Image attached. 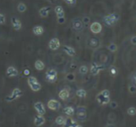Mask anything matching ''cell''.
<instances>
[{
	"instance_id": "obj_1",
	"label": "cell",
	"mask_w": 136,
	"mask_h": 127,
	"mask_svg": "<svg viewBox=\"0 0 136 127\" xmlns=\"http://www.w3.org/2000/svg\"><path fill=\"white\" fill-rule=\"evenodd\" d=\"M119 15L117 13H111V14L105 16L104 20V22L107 24V26H113L119 20Z\"/></svg>"
},
{
	"instance_id": "obj_2",
	"label": "cell",
	"mask_w": 136,
	"mask_h": 127,
	"mask_svg": "<svg viewBox=\"0 0 136 127\" xmlns=\"http://www.w3.org/2000/svg\"><path fill=\"white\" fill-rule=\"evenodd\" d=\"M21 95H22V91H21L20 89L15 88L14 90L13 91L11 95L9 96V97H7L6 100L10 102V101H12V100H14V99H16L19 98V97H21Z\"/></svg>"
},
{
	"instance_id": "obj_3",
	"label": "cell",
	"mask_w": 136,
	"mask_h": 127,
	"mask_svg": "<svg viewBox=\"0 0 136 127\" xmlns=\"http://www.w3.org/2000/svg\"><path fill=\"white\" fill-rule=\"evenodd\" d=\"M57 73L54 69H49L47 72H46V80H47L49 82H54L57 79Z\"/></svg>"
},
{
	"instance_id": "obj_4",
	"label": "cell",
	"mask_w": 136,
	"mask_h": 127,
	"mask_svg": "<svg viewBox=\"0 0 136 127\" xmlns=\"http://www.w3.org/2000/svg\"><path fill=\"white\" fill-rule=\"evenodd\" d=\"M90 30L93 33H100V32L102 31V26L101 24L97 22V21H96V22H93L92 24H91L90 26Z\"/></svg>"
},
{
	"instance_id": "obj_5",
	"label": "cell",
	"mask_w": 136,
	"mask_h": 127,
	"mask_svg": "<svg viewBox=\"0 0 136 127\" xmlns=\"http://www.w3.org/2000/svg\"><path fill=\"white\" fill-rule=\"evenodd\" d=\"M60 107H61V103H60L58 101L55 100V99H51V100H50L48 102V107L50 108V110H57L59 109Z\"/></svg>"
},
{
	"instance_id": "obj_6",
	"label": "cell",
	"mask_w": 136,
	"mask_h": 127,
	"mask_svg": "<svg viewBox=\"0 0 136 127\" xmlns=\"http://www.w3.org/2000/svg\"><path fill=\"white\" fill-rule=\"evenodd\" d=\"M34 108L37 110V112L40 115H44L45 114V109L44 107V105L42 104V102H37L34 104Z\"/></svg>"
},
{
	"instance_id": "obj_7",
	"label": "cell",
	"mask_w": 136,
	"mask_h": 127,
	"mask_svg": "<svg viewBox=\"0 0 136 127\" xmlns=\"http://www.w3.org/2000/svg\"><path fill=\"white\" fill-rule=\"evenodd\" d=\"M60 45V40L57 38H53L49 43V47H50L52 50H57L59 48Z\"/></svg>"
},
{
	"instance_id": "obj_8",
	"label": "cell",
	"mask_w": 136,
	"mask_h": 127,
	"mask_svg": "<svg viewBox=\"0 0 136 127\" xmlns=\"http://www.w3.org/2000/svg\"><path fill=\"white\" fill-rule=\"evenodd\" d=\"M45 123V118L42 115H37L34 118V124L36 126H41Z\"/></svg>"
},
{
	"instance_id": "obj_9",
	"label": "cell",
	"mask_w": 136,
	"mask_h": 127,
	"mask_svg": "<svg viewBox=\"0 0 136 127\" xmlns=\"http://www.w3.org/2000/svg\"><path fill=\"white\" fill-rule=\"evenodd\" d=\"M97 101L100 104L104 105V104H107L108 102H110V99H109V97H104L100 94H99L97 95Z\"/></svg>"
},
{
	"instance_id": "obj_10",
	"label": "cell",
	"mask_w": 136,
	"mask_h": 127,
	"mask_svg": "<svg viewBox=\"0 0 136 127\" xmlns=\"http://www.w3.org/2000/svg\"><path fill=\"white\" fill-rule=\"evenodd\" d=\"M18 70L14 67H9L7 70V75L9 77H14L16 75H18Z\"/></svg>"
},
{
	"instance_id": "obj_11",
	"label": "cell",
	"mask_w": 136,
	"mask_h": 127,
	"mask_svg": "<svg viewBox=\"0 0 136 127\" xmlns=\"http://www.w3.org/2000/svg\"><path fill=\"white\" fill-rule=\"evenodd\" d=\"M11 23L13 26V28L15 29V30H19L21 27V21L17 19L16 18H11Z\"/></svg>"
},
{
	"instance_id": "obj_12",
	"label": "cell",
	"mask_w": 136,
	"mask_h": 127,
	"mask_svg": "<svg viewBox=\"0 0 136 127\" xmlns=\"http://www.w3.org/2000/svg\"><path fill=\"white\" fill-rule=\"evenodd\" d=\"M103 68H104V67H103L102 66H99L96 64H92V66H91V72H92V75H96L99 73V72L101 71Z\"/></svg>"
},
{
	"instance_id": "obj_13",
	"label": "cell",
	"mask_w": 136,
	"mask_h": 127,
	"mask_svg": "<svg viewBox=\"0 0 136 127\" xmlns=\"http://www.w3.org/2000/svg\"><path fill=\"white\" fill-rule=\"evenodd\" d=\"M77 117L83 120L86 118V110L84 107H79L77 110Z\"/></svg>"
},
{
	"instance_id": "obj_14",
	"label": "cell",
	"mask_w": 136,
	"mask_h": 127,
	"mask_svg": "<svg viewBox=\"0 0 136 127\" xmlns=\"http://www.w3.org/2000/svg\"><path fill=\"white\" fill-rule=\"evenodd\" d=\"M64 51L65 53H66L68 55L70 56H75L76 52H75V49L72 47H69V46H67V45H64Z\"/></svg>"
},
{
	"instance_id": "obj_15",
	"label": "cell",
	"mask_w": 136,
	"mask_h": 127,
	"mask_svg": "<svg viewBox=\"0 0 136 127\" xmlns=\"http://www.w3.org/2000/svg\"><path fill=\"white\" fill-rule=\"evenodd\" d=\"M63 125L64 127H75L77 126V123L71 118H67V119H65Z\"/></svg>"
},
{
	"instance_id": "obj_16",
	"label": "cell",
	"mask_w": 136,
	"mask_h": 127,
	"mask_svg": "<svg viewBox=\"0 0 136 127\" xmlns=\"http://www.w3.org/2000/svg\"><path fill=\"white\" fill-rule=\"evenodd\" d=\"M69 96V92L65 89H63L59 92V97L61 98L62 100H66Z\"/></svg>"
},
{
	"instance_id": "obj_17",
	"label": "cell",
	"mask_w": 136,
	"mask_h": 127,
	"mask_svg": "<svg viewBox=\"0 0 136 127\" xmlns=\"http://www.w3.org/2000/svg\"><path fill=\"white\" fill-rule=\"evenodd\" d=\"M33 32H34V33L35 35L39 36V35H42L43 33V32H44V29H43L42 26H37L34 27V29H33Z\"/></svg>"
},
{
	"instance_id": "obj_18",
	"label": "cell",
	"mask_w": 136,
	"mask_h": 127,
	"mask_svg": "<svg viewBox=\"0 0 136 127\" xmlns=\"http://www.w3.org/2000/svg\"><path fill=\"white\" fill-rule=\"evenodd\" d=\"M50 7H43L39 10V13L41 15V17L45 18L49 15V12H50Z\"/></svg>"
},
{
	"instance_id": "obj_19",
	"label": "cell",
	"mask_w": 136,
	"mask_h": 127,
	"mask_svg": "<svg viewBox=\"0 0 136 127\" xmlns=\"http://www.w3.org/2000/svg\"><path fill=\"white\" fill-rule=\"evenodd\" d=\"M35 67H36L37 70H38V71H41V70H43L45 67V64L42 61V60H37L36 62H35Z\"/></svg>"
},
{
	"instance_id": "obj_20",
	"label": "cell",
	"mask_w": 136,
	"mask_h": 127,
	"mask_svg": "<svg viewBox=\"0 0 136 127\" xmlns=\"http://www.w3.org/2000/svg\"><path fill=\"white\" fill-rule=\"evenodd\" d=\"M64 113L68 116H72L74 114V109L71 107H67L64 109Z\"/></svg>"
},
{
	"instance_id": "obj_21",
	"label": "cell",
	"mask_w": 136,
	"mask_h": 127,
	"mask_svg": "<svg viewBox=\"0 0 136 127\" xmlns=\"http://www.w3.org/2000/svg\"><path fill=\"white\" fill-rule=\"evenodd\" d=\"M73 27H74V29H77V30H80V29L83 28L82 21H80L79 20L75 21L74 22H73Z\"/></svg>"
},
{
	"instance_id": "obj_22",
	"label": "cell",
	"mask_w": 136,
	"mask_h": 127,
	"mask_svg": "<svg viewBox=\"0 0 136 127\" xmlns=\"http://www.w3.org/2000/svg\"><path fill=\"white\" fill-rule=\"evenodd\" d=\"M29 87L32 89V91H38L40 89L42 88V86H41V84L38 82L34 83V84H32L31 86H29Z\"/></svg>"
},
{
	"instance_id": "obj_23",
	"label": "cell",
	"mask_w": 136,
	"mask_h": 127,
	"mask_svg": "<svg viewBox=\"0 0 136 127\" xmlns=\"http://www.w3.org/2000/svg\"><path fill=\"white\" fill-rule=\"evenodd\" d=\"M77 95L80 98H84L87 95V92L84 89H80V90L77 91Z\"/></svg>"
},
{
	"instance_id": "obj_24",
	"label": "cell",
	"mask_w": 136,
	"mask_h": 127,
	"mask_svg": "<svg viewBox=\"0 0 136 127\" xmlns=\"http://www.w3.org/2000/svg\"><path fill=\"white\" fill-rule=\"evenodd\" d=\"M79 72H80V74H82V75H85L88 73V67L85 66V65H82L80 67V69H79Z\"/></svg>"
},
{
	"instance_id": "obj_25",
	"label": "cell",
	"mask_w": 136,
	"mask_h": 127,
	"mask_svg": "<svg viewBox=\"0 0 136 127\" xmlns=\"http://www.w3.org/2000/svg\"><path fill=\"white\" fill-rule=\"evenodd\" d=\"M26 10V6L24 3H22V2H21V3H19L18 5V10L21 13L22 12H25Z\"/></svg>"
},
{
	"instance_id": "obj_26",
	"label": "cell",
	"mask_w": 136,
	"mask_h": 127,
	"mask_svg": "<svg viewBox=\"0 0 136 127\" xmlns=\"http://www.w3.org/2000/svg\"><path fill=\"white\" fill-rule=\"evenodd\" d=\"M108 49H109V51H111V52H115V51L117 50V48H118V47H117V45L115 44H114V43H111V44H110L109 45L107 46Z\"/></svg>"
},
{
	"instance_id": "obj_27",
	"label": "cell",
	"mask_w": 136,
	"mask_h": 127,
	"mask_svg": "<svg viewBox=\"0 0 136 127\" xmlns=\"http://www.w3.org/2000/svg\"><path fill=\"white\" fill-rule=\"evenodd\" d=\"M64 121H65V119L63 117H61V116H59V117L57 118L56 120H55L56 123L57 124V125H63Z\"/></svg>"
},
{
	"instance_id": "obj_28",
	"label": "cell",
	"mask_w": 136,
	"mask_h": 127,
	"mask_svg": "<svg viewBox=\"0 0 136 127\" xmlns=\"http://www.w3.org/2000/svg\"><path fill=\"white\" fill-rule=\"evenodd\" d=\"M110 74L111 75H113V76H115V75H116L117 74H118V70H117V68L115 67V66H111L110 67Z\"/></svg>"
},
{
	"instance_id": "obj_29",
	"label": "cell",
	"mask_w": 136,
	"mask_h": 127,
	"mask_svg": "<svg viewBox=\"0 0 136 127\" xmlns=\"http://www.w3.org/2000/svg\"><path fill=\"white\" fill-rule=\"evenodd\" d=\"M127 114L130 116H134L136 114V109L135 107H130L127 110Z\"/></svg>"
},
{
	"instance_id": "obj_30",
	"label": "cell",
	"mask_w": 136,
	"mask_h": 127,
	"mask_svg": "<svg viewBox=\"0 0 136 127\" xmlns=\"http://www.w3.org/2000/svg\"><path fill=\"white\" fill-rule=\"evenodd\" d=\"M37 79L34 76H30V77L28 78V83H29V86H31L32 84H34V83H37Z\"/></svg>"
},
{
	"instance_id": "obj_31",
	"label": "cell",
	"mask_w": 136,
	"mask_h": 127,
	"mask_svg": "<svg viewBox=\"0 0 136 127\" xmlns=\"http://www.w3.org/2000/svg\"><path fill=\"white\" fill-rule=\"evenodd\" d=\"M100 94H101V95L104 96V97H109V96H110V91H108V90H104V91H102Z\"/></svg>"
},
{
	"instance_id": "obj_32",
	"label": "cell",
	"mask_w": 136,
	"mask_h": 127,
	"mask_svg": "<svg viewBox=\"0 0 136 127\" xmlns=\"http://www.w3.org/2000/svg\"><path fill=\"white\" fill-rule=\"evenodd\" d=\"M55 12L56 13H61V12H63L64 10H63V7H62L61 6H57V7H55Z\"/></svg>"
},
{
	"instance_id": "obj_33",
	"label": "cell",
	"mask_w": 136,
	"mask_h": 127,
	"mask_svg": "<svg viewBox=\"0 0 136 127\" xmlns=\"http://www.w3.org/2000/svg\"><path fill=\"white\" fill-rule=\"evenodd\" d=\"M66 78H67L68 80H69V81H73V80H75V75H73V74H72V73H70V74H68V75H67Z\"/></svg>"
},
{
	"instance_id": "obj_34",
	"label": "cell",
	"mask_w": 136,
	"mask_h": 127,
	"mask_svg": "<svg viewBox=\"0 0 136 127\" xmlns=\"http://www.w3.org/2000/svg\"><path fill=\"white\" fill-rule=\"evenodd\" d=\"M128 89H129V91H130V93H135L136 92V87H135V85L129 86Z\"/></svg>"
},
{
	"instance_id": "obj_35",
	"label": "cell",
	"mask_w": 136,
	"mask_h": 127,
	"mask_svg": "<svg viewBox=\"0 0 136 127\" xmlns=\"http://www.w3.org/2000/svg\"><path fill=\"white\" fill-rule=\"evenodd\" d=\"M5 21H6V18H5V16L2 13H0V24H4Z\"/></svg>"
},
{
	"instance_id": "obj_36",
	"label": "cell",
	"mask_w": 136,
	"mask_h": 127,
	"mask_svg": "<svg viewBox=\"0 0 136 127\" xmlns=\"http://www.w3.org/2000/svg\"><path fill=\"white\" fill-rule=\"evenodd\" d=\"M110 107L112 108V109H115V108L118 107V103L116 102H110Z\"/></svg>"
},
{
	"instance_id": "obj_37",
	"label": "cell",
	"mask_w": 136,
	"mask_h": 127,
	"mask_svg": "<svg viewBox=\"0 0 136 127\" xmlns=\"http://www.w3.org/2000/svg\"><path fill=\"white\" fill-rule=\"evenodd\" d=\"M77 0H64V2L69 5H74Z\"/></svg>"
},
{
	"instance_id": "obj_38",
	"label": "cell",
	"mask_w": 136,
	"mask_h": 127,
	"mask_svg": "<svg viewBox=\"0 0 136 127\" xmlns=\"http://www.w3.org/2000/svg\"><path fill=\"white\" fill-rule=\"evenodd\" d=\"M89 21H90V18H89L88 17L83 18V22L84 24H88V23H89Z\"/></svg>"
},
{
	"instance_id": "obj_39",
	"label": "cell",
	"mask_w": 136,
	"mask_h": 127,
	"mask_svg": "<svg viewBox=\"0 0 136 127\" xmlns=\"http://www.w3.org/2000/svg\"><path fill=\"white\" fill-rule=\"evenodd\" d=\"M130 42H131L132 45H136V36H134V37H131V39H130Z\"/></svg>"
},
{
	"instance_id": "obj_40",
	"label": "cell",
	"mask_w": 136,
	"mask_h": 127,
	"mask_svg": "<svg viewBox=\"0 0 136 127\" xmlns=\"http://www.w3.org/2000/svg\"><path fill=\"white\" fill-rule=\"evenodd\" d=\"M132 81H133V83H134V85L136 87V72H135V73H134V75H133Z\"/></svg>"
},
{
	"instance_id": "obj_41",
	"label": "cell",
	"mask_w": 136,
	"mask_h": 127,
	"mask_svg": "<svg viewBox=\"0 0 136 127\" xmlns=\"http://www.w3.org/2000/svg\"><path fill=\"white\" fill-rule=\"evenodd\" d=\"M57 18H64V12H61L59 13H57Z\"/></svg>"
},
{
	"instance_id": "obj_42",
	"label": "cell",
	"mask_w": 136,
	"mask_h": 127,
	"mask_svg": "<svg viewBox=\"0 0 136 127\" xmlns=\"http://www.w3.org/2000/svg\"><path fill=\"white\" fill-rule=\"evenodd\" d=\"M64 21H65L64 17V18H58V22H59L60 24L64 23Z\"/></svg>"
},
{
	"instance_id": "obj_43",
	"label": "cell",
	"mask_w": 136,
	"mask_h": 127,
	"mask_svg": "<svg viewBox=\"0 0 136 127\" xmlns=\"http://www.w3.org/2000/svg\"><path fill=\"white\" fill-rule=\"evenodd\" d=\"M24 74L26 75H28L29 74V69H25L24 70Z\"/></svg>"
},
{
	"instance_id": "obj_44",
	"label": "cell",
	"mask_w": 136,
	"mask_h": 127,
	"mask_svg": "<svg viewBox=\"0 0 136 127\" xmlns=\"http://www.w3.org/2000/svg\"><path fill=\"white\" fill-rule=\"evenodd\" d=\"M75 127H83V126H80V125H77Z\"/></svg>"
},
{
	"instance_id": "obj_45",
	"label": "cell",
	"mask_w": 136,
	"mask_h": 127,
	"mask_svg": "<svg viewBox=\"0 0 136 127\" xmlns=\"http://www.w3.org/2000/svg\"><path fill=\"white\" fill-rule=\"evenodd\" d=\"M107 127H113V126H107Z\"/></svg>"
}]
</instances>
